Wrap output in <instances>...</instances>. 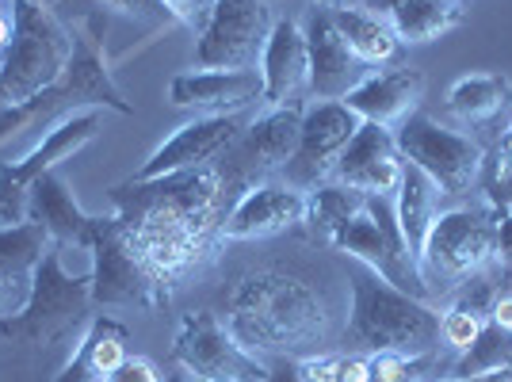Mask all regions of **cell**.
Returning a JSON list of instances; mask_svg holds the SVG:
<instances>
[{
  "label": "cell",
  "instance_id": "1",
  "mask_svg": "<svg viewBox=\"0 0 512 382\" xmlns=\"http://www.w3.org/2000/svg\"><path fill=\"white\" fill-rule=\"evenodd\" d=\"M226 184L230 180L222 169L199 165L111 188L123 234L169 298L218 249L226 222Z\"/></svg>",
  "mask_w": 512,
  "mask_h": 382
},
{
  "label": "cell",
  "instance_id": "2",
  "mask_svg": "<svg viewBox=\"0 0 512 382\" xmlns=\"http://www.w3.org/2000/svg\"><path fill=\"white\" fill-rule=\"evenodd\" d=\"M226 329L260 360H306L325 352L333 340V314L306 279L279 268H256L230 291Z\"/></svg>",
  "mask_w": 512,
  "mask_h": 382
},
{
  "label": "cell",
  "instance_id": "3",
  "mask_svg": "<svg viewBox=\"0 0 512 382\" xmlns=\"http://www.w3.org/2000/svg\"><path fill=\"white\" fill-rule=\"evenodd\" d=\"M348 287L352 314L344 325V344L352 352H406V356H436L444 337V318L432 302L413 298L386 283L379 272L348 256Z\"/></svg>",
  "mask_w": 512,
  "mask_h": 382
},
{
  "label": "cell",
  "instance_id": "4",
  "mask_svg": "<svg viewBox=\"0 0 512 382\" xmlns=\"http://www.w3.org/2000/svg\"><path fill=\"white\" fill-rule=\"evenodd\" d=\"M77 35H69L43 0H12V39L0 62V111L35 100L65 73Z\"/></svg>",
  "mask_w": 512,
  "mask_h": 382
},
{
  "label": "cell",
  "instance_id": "5",
  "mask_svg": "<svg viewBox=\"0 0 512 382\" xmlns=\"http://www.w3.org/2000/svg\"><path fill=\"white\" fill-rule=\"evenodd\" d=\"M92 283L85 276H69L62 268V245H54L46 260L35 268L27 298L12 310V318H0V333L23 340L31 348H54L69 337H85Z\"/></svg>",
  "mask_w": 512,
  "mask_h": 382
},
{
  "label": "cell",
  "instance_id": "6",
  "mask_svg": "<svg viewBox=\"0 0 512 382\" xmlns=\"http://www.w3.org/2000/svg\"><path fill=\"white\" fill-rule=\"evenodd\" d=\"M85 107H111L119 115H130L134 107L123 100L119 85L111 81L104 62V50L92 35H77L73 46V58L65 65V73L50 88H43L35 100H27L20 107H8L0 111V142L4 138H16L27 127H39V123H62L65 115L73 111H85Z\"/></svg>",
  "mask_w": 512,
  "mask_h": 382
},
{
  "label": "cell",
  "instance_id": "7",
  "mask_svg": "<svg viewBox=\"0 0 512 382\" xmlns=\"http://www.w3.org/2000/svg\"><path fill=\"white\" fill-rule=\"evenodd\" d=\"M497 256V218L493 211H448L428 230L417 272L428 295L440 298L451 287H463Z\"/></svg>",
  "mask_w": 512,
  "mask_h": 382
},
{
  "label": "cell",
  "instance_id": "8",
  "mask_svg": "<svg viewBox=\"0 0 512 382\" xmlns=\"http://www.w3.org/2000/svg\"><path fill=\"white\" fill-rule=\"evenodd\" d=\"M329 245L337 253L367 264L371 272H379L398 291L432 302L425 279H421V272H417V264H413V256L406 249V237L398 230L394 203L386 195H367V207L352 222H344L341 230L329 237Z\"/></svg>",
  "mask_w": 512,
  "mask_h": 382
},
{
  "label": "cell",
  "instance_id": "9",
  "mask_svg": "<svg viewBox=\"0 0 512 382\" xmlns=\"http://www.w3.org/2000/svg\"><path fill=\"white\" fill-rule=\"evenodd\" d=\"M394 142H398L402 161L417 165L444 195L470 191L486 169V149L478 146L470 134L440 127L425 111H413L409 119H402L394 127Z\"/></svg>",
  "mask_w": 512,
  "mask_h": 382
},
{
  "label": "cell",
  "instance_id": "10",
  "mask_svg": "<svg viewBox=\"0 0 512 382\" xmlns=\"http://www.w3.org/2000/svg\"><path fill=\"white\" fill-rule=\"evenodd\" d=\"M92 268H88V283H92V306H142V310H157L165 306L169 295L161 291V283L153 279L146 260L134 253L127 241L119 218H100V230L88 245Z\"/></svg>",
  "mask_w": 512,
  "mask_h": 382
},
{
  "label": "cell",
  "instance_id": "11",
  "mask_svg": "<svg viewBox=\"0 0 512 382\" xmlns=\"http://www.w3.org/2000/svg\"><path fill=\"white\" fill-rule=\"evenodd\" d=\"M172 360L199 382H264L272 371L245 344H237L234 333L211 310H195L180 318Z\"/></svg>",
  "mask_w": 512,
  "mask_h": 382
},
{
  "label": "cell",
  "instance_id": "12",
  "mask_svg": "<svg viewBox=\"0 0 512 382\" xmlns=\"http://www.w3.org/2000/svg\"><path fill=\"white\" fill-rule=\"evenodd\" d=\"M272 0H218L207 27L195 35L199 69H256L272 35Z\"/></svg>",
  "mask_w": 512,
  "mask_h": 382
},
{
  "label": "cell",
  "instance_id": "13",
  "mask_svg": "<svg viewBox=\"0 0 512 382\" xmlns=\"http://www.w3.org/2000/svg\"><path fill=\"white\" fill-rule=\"evenodd\" d=\"M100 107H85V111H73L65 115L62 123L46 130V138L31 149L23 161H12V165H0V222H23L27 218V191L31 184L54 172V165L69 161L77 149H85L96 134H100Z\"/></svg>",
  "mask_w": 512,
  "mask_h": 382
},
{
  "label": "cell",
  "instance_id": "14",
  "mask_svg": "<svg viewBox=\"0 0 512 382\" xmlns=\"http://www.w3.org/2000/svg\"><path fill=\"white\" fill-rule=\"evenodd\" d=\"M356 130H360V115H352L341 100H318L310 111H302L299 146L291 153V161L283 165L287 184L295 191L325 184Z\"/></svg>",
  "mask_w": 512,
  "mask_h": 382
},
{
  "label": "cell",
  "instance_id": "15",
  "mask_svg": "<svg viewBox=\"0 0 512 382\" xmlns=\"http://www.w3.org/2000/svg\"><path fill=\"white\" fill-rule=\"evenodd\" d=\"M241 134H245L241 130V111L237 115H199L153 149V157L138 169L134 180H157V176H169V172L214 165V157L234 149Z\"/></svg>",
  "mask_w": 512,
  "mask_h": 382
},
{
  "label": "cell",
  "instance_id": "16",
  "mask_svg": "<svg viewBox=\"0 0 512 382\" xmlns=\"http://www.w3.org/2000/svg\"><path fill=\"white\" fill-rule=\"evenodd\" d=\"M402 165L406 161L398 153L394 130L375 127V123H360V130L352 134V142L337 157L333 184L356 188L363 195H390V191H398Z\"/></svg>",
  "mask_w": 512,
  "mask_h": 382
},
{
  "label": "cell",
  "instance_id": "17",
  "mask_svg": "<svg viewBox=\"0 0 512 382\" xmlns=\"http://www.w3.org/2000/svg\"><path fill=\"white\" fill-rule=\"evenodd\" d=\"M264 100L260 69H195L169 81V104L199 115H237Z\"/></svg>",
  "mask_w": 512,
  "mask_h": 382
},
{
  "label": "cell",
  "instance_id": "18",
  "mask_svg": "<svg viewBox=\"0 0 512 382\" xmlns=\"http://www.w3.org/2000/svg\"><path fill=\"white\" fill-rule=\"evenodd\" d=\"M306 222V195L291 184H253L222 222V241H256Z\"/></svg>",
  "mask_w": 512,
  "mask_h": 382
},
{
  "label": "cell",
  "instance_id": "19",
  "mask_svg": "<svg viewBox=\"0 0 512 382\" xmlns=\"http://www.w3.org/2000/svg\"><path fill=\"white\" fill-rule=\"evenodd\" d=\"M425 96V73L413 65H394L383 73H367L360 85L344 96L341 104L360 115V123L394 130L402 119H409Z\"/></svg>",
  "mask_w": 512,
  "mask_h": 382
},
{
  "label": "cell",
  "instance_id": "20",
  "mask_svg": "<svg viewBox=\"0 0 512 382\" xmlns=\"http://www.w3.org/2000/svg\"><path fill=\"white\" fill-rule=\"evenodd\" d=\"M302 31L310 50V92L318 100H344L367 77V65L348 50L329 12H314Z\"/></svg>",
  "mask_w": 512,
  "mask_h": 382
},
{
  "label": "cell",
  "instance_id": "21",
  "mask_svg": "<svg viewBox=\"0 0 512 382\" xmlns=\"http://www.w3.org/2000/svg\"><path fill=\"white\" fill-rule=\"evenodd\" d=\"M256 69L264 81V104L272 107L295 104L302 88H310V50H306V31L299 23L276 20Z\"/></svg>",
  "mask_w": 512,
  "mask_h": 382
},
{
  "label": "cell",
  "instance_id": "22",
  "mask_svg": "<svg viewBox=\"0 0 512 382\" xmlns=\"http://www.w3.org/2000/svg\"><path fill=\"white\" fill-rule=\"evenodd\" d=\"M27 218L39 222L54 245H77L85 253L96 230H100V218L81 211V203L73 199V191L65 188V180L58 172H46L31 184V191H27Z\"/></svg>",
  "mask_w": 512,
  "mask_h": 382
},
{
  "label": "cell",
  "instance_id": "23",
  "mask_svg": "<svg viewBox=\"0 0 512 382\" xmlns=\"http://www.w3.org/2000/svg\"><path fill=\"white\" fill-rule=\"evenodd\" d=\"M299 130H302V107L299 104H283L272 107L268 115H260L249 123V130L241 134L237 146V165L256 172H272L283 169L291 161V153L299 146Z\"/></svg>",
  "mask_w": 512,
  "mask_h": 382
},
{
  "label": "cell",
  "instance_id": "24",
  "mask_svg": "<svg viewBox=\"0 0 512 382\" xmlns=\"http://www.w3.org/2000/svg\"><path fill=\"white\" fill-rule=\"evenodd\" d=\"M127 329L115 318H92L85 337L77 340L65 371L54 382H104L119 363L127 360Z\"/></svg>",
  "mask_w": 512,
  "mask_h": 382
},
{
  "label": "cell",
  "instance_id": "25",
  "mask_svg": "<svg viewBox=\"0 0 512 382\" xmlns=\"http://www.w3.org/2000/svg\"><path fill=\"white\" fill-rule=\"evenodd\" d=\"M440 195L444 191L428 180L417 165H402V180H398V203H394V214H398V230L406 237V249L413 256V264L425 253V241L432 222L440 218Z\"/></svg>",
  "mask_w": 512,
  "mask_h": 382
},
{
  "label": "cell",
  "instance_id": "26",
  "mask_svg": "<svg viewBox=\"0 0 512 382\" xmlns=\"http://www.w3.org/2000/svg\"><path fill=\"white\" fill-rule=\"evenodd\" d=\"M50 249H54L50 234L31 218L0 226V283L8 291H16L20 298H27L31 276H35V268L43 264Z\"/></svg>",
  "mask_w": 512,
  "mask_h": 382
},
{
  "label": "cell",
  "instance_id": "27",
  "mask_svg": "<svg viewBox=\"0 0 512 382\" xmlns=\"http://www.w3.org/2000/svg\"><path fill=\"white\" fill-rule=\"evenodd\" d=\"M333 27L341 31V39L348 43V50L360 58L363 65H394L402 58V39L394 35V27L379 12H363V8H341L329 12Z\"/></svg>",
  "mask_w": 512,
  "mask_h": 382
},
{
  "label": "cell",
  "instance_id": "28",
  "mask_svg": "<svg viewBox=\"0 0 512 382\" xmlns=\"http://www.w3.org/2000/svg\"><path fill=\"white\" fill-rule=\"evenodd\" d=\"M386 20L402 43H432L467 20V0H402Z\"/></svg>",
  "mask_w": 512,
  "mask_h": 382
},
{
  "label": "cell",
  "instance_id": "29",
  "mask_svg": "<svg viewBox=\"0 0 512 382\" xmlns=\"http://www.w3.org/2000/svg\"><path fill=\"white\" fill-rule=\"evenodd\" d=\"M512 100V85L501 73H470L448 88V107L463 123H493Z\"/></svg>",
  "mask_w": 512,
  "mask_h": 382
},
{
  "label": "cell",
  "instance_id": "30",
  "mask_svg": "<svg viewBox=\"0 0 512 382\" xmlns=\"http://www.w3.org/2000/svg\"><path fill=\"white\" fill-rule=\"evenodd\" d=\"M367 207V195L356 188H344V184H318V191L306 199V218L310 226L321 230L325 237H333L344 222H352L356 214Z\"/></svg>",
  "mask_w": 512,
  "mask_h": 382
},
{
  "label": "cell",
  "instance_id": "31",
  "mask_svg": "<svg viewBox=\"0 0 512 382\" xmlns=\"http://www.w3.org/2000/svg\"><path fill=\"white\" fill-rule=\"evenodd\" d=\"M505 367H512V333L501 329L497 321H486L478 340L455 363V379H474V375L505 371Z\"/></svg>",
  "mask_w": 512,
  "mask_h": 382
},
{
  "label": "cell",
  "instance_id": "32",
  "mask_svg": "<svg viewBox=\"0 0 512 382\" xmlns=\"http://www.w3.org/2000/svg\"><path fill=\"white\" fill-rule=\"evenodd\" d=\"M432 356H406V352H371V382H421Z\"/></svg>",
  "mask_w": 512,
  "mask_h": 382
},
{
  "label": "cell",
  "instance_id": "33",
  "mask_svg": "<svg viewBox=\"0 0 512 382\" xmlns=\"http://www.w3.org/2000/svg\"><path fill=\"white\" fill-rule=\"evenodd\" d=\"M490 318H478V314H470V310H463V306H455L451 302V310L444 314V340H448L451 348L463 356L470 344L478 340V333H482V325H486Z\"/></svg>",
  "mask_w": 512,
  "mask_h": 382
},
{
  "label": "cell",
  "instance_id": "34",
  "mask_svg": "<svg viewBox=\"0 0 512 382\" xmlns=\"http://www.w3.org/2000/svg\"><path fill=\"white\" fill-rule=\"evenodd\" d=\"M509 176H512V123H509V130L497 138L493 161H486V169H482V180H478V184H486V191H490V199H493L497 191L509 184Z\"/></svg>",
  "mask_w": 512,
  "mask_h": 382
},
{
  "label": "cell",
  "instance_id": "35",
  "mask_svg": "<svg viewBox=\"0 0 512 382\" xmlns=\"http://www.w3.org/2000/svg\"><path fill=\"white\" fill-rule=\"evenodd\" d=\"M165 4V12H169L176 23H184L188 31H203L207 27V20H211V12H214V4L218 0H161Z\"/></svg>",
  "mask_w": 512,
  "mask_h": 382
},
{
  "label": "cell",
  "instance_id": "36",
  "mask_svg": "<svg viewBox=\"0 0 512 382\" xmlns=\"http://www.w3.org/2000/svg\"><path fill=\"white\" fill-rule=\"evenodd\" d=\"M107 8H115V12H123L130 20H172L169 12H165V4L161 0H104Z\"/></svg>",
  "mask_w": 512,
  "mask_h": 382
},
{
  "label": "cell",
  "instance_id": "37",
  "mask_svg": "<svg viewBox=\"0 0 512 382\" xmlns=\"http://www.w3.org/2000/svg\"><path fill=\"white\" fill-rule=\"evenodd\" d=\"M104 382H161L157 375V367L150 360H142V356H127V360L119 363Z\"/></svg>",
  "mask_w": 512,
  "mask_h": 382
},
{
  "label": "cell",
  "instance_id": "38",
  "mask_svg": "<svg viewBox=\"0 0 512 382\" xmlns=\"http://www.w3.org/2000/svg\"><path fill=\"white\" fill-rule=\"evenodd\" d=\"M493 218H497V256L512 272V207L509 203H490Z\"/></svg>",
  "mask_w": 512,
  "mask_h": 382
},
{
  "label": "cell",
  "instance_id": "39",
  "mask_svg": "<svg viewBox=\"0 0 512 382\" xmlns=\"http://www.w3.org/2000/svg\"><path fill=\"white\" fill-rule=\"evenodd\" d=\"M264 382H306V375H302L299 360H279L272 371H268V379Z\"/></svg>",
  "mask_w": 512,
  "mask_h": 382
},
{
  "label": "cell",
  "instance_id": "40",
  "mask_svg": "<svg viewBox=\"0 0 512 382\" xmlns=\"http://www.w3.org/2000/svg\"><path fill=\"white\" fill-rule=\"evenodd\" d=\"M490 321H497L501 329L512 333V295H497V302H493V310H490Z\"/></svg>",
  "mask_w": 512,
  "mask_h": 382
},
{
  "label": "cell",
  "instance_id": "41",
  "mask_svg": "<svg viewBox=\"0 0 512 382\" xmlns=\"http://www.w3.org/2000/svg\"><path fill=\"white\" fill-rule=\"evenodd\" d=\"M451 382H512V367H505V371H486V375H474V379H451Z\"/></svg>",
  "mask_w": 512,
  "mask_h": 382
},
{
  "label": "cell",
  "instance_id": "42",
  "mask_svg": "<svg viewBox=\"0 0 512 382\" xmlns=\"http://www.w3.org/2000/svg\"><path fill=\"white\" fill-rule=\"evenodd\" d=\"M321 12H341V8H360L363 0H314Z\"/></svg>",
  "mask_w": 512,
  "mask_h": 382
},
{
  "label": "cell",
  "instance_id": "43",
  "mask_svg": "<svg viewBox=\"0 0 512 382\" xmlns=\"http://www.w3.org/2000/svg\"><path fill=\"white\" fill-rule=\"evenodd\" d=\"M16 302H23V298L16 295V291H8V287H4V283H0V314H12V310H8V306H16Z\"/></svg>",
  "mask_w": 512,
  "mask_h": 382
},
{
  "label": "cell",
  "instance_id": "44",
  "mask_svg": "<svg viewBox=\"0 0 512 382\" xmlns=\"http://www.w3.org/2000/svg\"><path fill=\"white\" fill-rule=\"evenodd\" d=\"M8 39H12V20L4 16V20H0V62H4V50H8Z\"/></svg>",
  "mask_w": 512,
  "mask_h": 382
},
{
  "label": "cell",
  "instance_id": "45",
  "mask_svg": "<svg viewBox=\"0 0 512 382\" xmlns=\"http://www.w3.org/2000/svg\"><path fill=\"white\" fill-rule=\"evenodd\" d=\"M394 4H402V0H371V8H379V16H386Z\"/></svg>",
  "mask_w": 512,
  "mask_h": 382
},
{
  "label": "cell",
  "instance_id": "46",
  "mask_svg": "<svg viewBox=\"0 0 512 382\" xmlns=\"http://www.w3.org/2000/svg\"><path fill=\"white\" fill-rule=\"evenodd\" d=\"M0 20H4V8H0Z\"/></svg>",
  "mask_w": 512,
  "mask_h": 382
},
{
  "label": "cell",
  "instance_id": "47",
  "mask_svg": "<svg viewBox=\"0 0 512 382\" xmlns=\"http://www.w3.org/2000/svg\"><path fill=\"white\" fill-rule=\"evenodd\" d=\"M192 382H199V379H192Z\"/></svg>",
  "mask_w": 512,
  "mask_h": 382
}]
</instances>
